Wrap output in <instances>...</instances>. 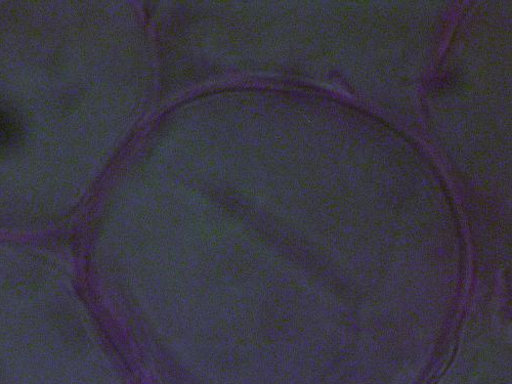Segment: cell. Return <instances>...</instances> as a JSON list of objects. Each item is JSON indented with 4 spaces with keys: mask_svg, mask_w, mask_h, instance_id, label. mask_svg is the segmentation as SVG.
Wrapping results in <instances>:
<instances>
[{
    "mask_svg": "<svg viewBox=\"0 0 512 384\" xmlns=\"http://www.w3.org/2000/svg\"><path fill=\"white\" fill-rule=\"evenodd\" d=\"M23 131L17 112L0 104V150L17 146L23 138Z\"/></svg>",
    "mask_w": 512,
    "mask_h": 384,
    "instance_id": "6da1fadb",
    "label": "cell"
}]
</instances>
